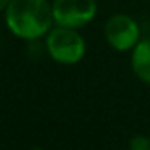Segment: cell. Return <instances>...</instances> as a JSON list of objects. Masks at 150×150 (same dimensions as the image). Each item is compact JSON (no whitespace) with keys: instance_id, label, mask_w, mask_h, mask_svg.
I'll use <instances>...</instances> for the list:
<instances>
[{"instance_id":"277c9868","label":"cell","mask_w":150,"mask_h":150,"mask_svg":"<svg viewBox=\"0 0 150 150\" xmlns=\"http://www.w3.org/2000/svg\"><path fill=\"white\" fill-rule=\"evenodd\" d=\"M103 33H105L108 45L119 52L133 51L134 45L140 42V26L127 14L110 16L105 23Z\"/></svg>"},{"instance_id":"8992f818","label":"cell","mask_w":150,"mask_h":150,"mask_svg":"<svg viewBox=\"0 0 150 150\" xmlns=\"http://www.w3.org/2000/svg\"><path fill=\"white\" fill-rule=\"evenodd\" d=\"M129 150H150V138L145 134H136L129 140Z\"/></svg>"},{"instance_id":"52a82bcc","label":"cell","mask_w":150,"mask_h":150,"mask_svg":"<svg viewBox=\"0 0 150 150\" xmlns=\"http://www.w3.org/2000/svg\"><path fill=\"white\" fill-rule=\"evenodd\" d=\"M9 4H11V0H0V12H5Z\"/></svg>"},{"instance_id":"6da1fadb","label":"cell","mask_w":150,"mask_h":150,"mask_svg":"<svg viewBox=\"0 0 150 150\" xmlns=\"http://www.w3.org/2000/svg\"><path fill=\"white\" fill-rule=\"evenodd\" d=\"M5 25L14 37L37 42L54 26L52 4L49 0H11L5 9Z\"/></svg>"},{"instance_id":"3957f363","label":"cell","mask_w":150,"mask_h":150,"mask_svg":"<svg viewBox=\"0 0 150 150\" xmlns=\"http://www.w3.org/2000/svg\"><path fill=\"white\" fill-rule=\"evenodd\" d=\"M98 14L96 0H54L52 16L54 25L67 28H84Z\"/></svg>"},{"instance_id":"5b68a950","label":"cell","mask_w":150,"mask_h":150,"mask_svg":"<svg viewBox=\"0 0 150 150\" xmlns=\"http://www.w3.org/2000/svg\"><path fill=\"white\" fill-rule=\"evenodd\" d=\"M131 68L142 82L150 86V38L140 40L131 51Z\"/></svg>"},{"instance_id":"ba28073f","label":"cell","mask_w":150,"mask_h":150,"mask_svg":"<svg viewBox=\"0 0 150 150\" xmlns=\"http://www.w3.org/2000/svg\"><path fill=\"white\" fill-rule=\"evenodd\" d=\"M32 150H44V149H40V147H37V149H32Z\"/></svg>"},{"instance_id":"7a4b0ae2","label":"cell","mask_w":150,"mask_h":150,"mask_svg":"<svg viewBox=\"0 0 150 150\" xmlns=\"http://www.w3.org/2000/svg\"><path fill=\"white\" fill-rule=\"evenodd\" d=\"M45 51L59 65H77L86 56V40L75 28L54 25L45 35Z\"/></svg>"}]
</instances>
